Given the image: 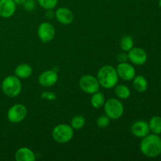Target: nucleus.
<instances>
[{
	"label": "nucleus",
	"instance_id": "nucleus-1",
	"mask_svg": "<svg viewBox=\"0 0 161 161\" xmlns=\"http://www.w3.org/2000/svg\"><path fill=\"white\" fill-rule=\"evenodd\" d=\"M142 153L147 157L155 158L161 154V138L159 135H148L140 143Z\"/></svg>",
	"mask_w": 161,
	"mask_h": 161
},
{
	"label": "nucleus",
	"instance_id": "nucleus-2",
	"mask_svg": "<svg viewBox=\"0 0 161 161\" xmlns=\"http://www.w3.org/2000/svg\"><path fill=\"white\" fill-rule=\"evenodd\" d=\"M97 79L100 86L105 89H111L117 85L119 76L116 69L109 64L102 66L97 72Z\"/></svg>",
	"mask_w": 161,
	"mask_h": 161
},
{
	"label": "nucleus",
	"instance_id": "nucleus-3",
	"mask_svg": "<svg viewBox=\"0 0 161 161\" xmlns=\"http://www.w3.org/2000/svg\"><path fill=\"white\" fill-rule=\"evenodd\" d=\"M21 82L16 75H8L2 82V90L5 95L15 97L21 92Z\"/></svg>",
	"mask_w": 161,
	"mask_h": 161
},
{
	"label": "nucleus",
	"instance_id": "nucleus-4",
	"mask_svg": "<svg viewBox=\"0 0 161 161\" xmlns=\"http://www.w3.org/2000/svg\"><path fill=\"white\" fill-rule=\"evenodd\" d=\"M74 135V129L68 124H59L53 129L52 137L60 144H65L72 140Z\"/></svg>",
	"mask_w": 161,
	"mask_h": 161
},
{
	"label": "nucleus",
	"instance_id": "nucleus-5",
	"mask_svg": "<svg viewBox=\"0 0 161 161\" xmlns=\"http://www.w3.org/2000/svg\"><path fill=\"white\" fill-rule=\"evenodd\" d=\"M105 115L109 119H118L123 116L124 107L122 102L116 98H110L104 104Z\"/></svg>",
	"mask_w": 161,
	"mask_h": 161
},
{
	"label": "nucleus",
	"instance_id": "nucleus-6",
	"mask_svg": "<svg viewBox=\"0 0 161 161\" xmlns=\"http://www.w3.org/2000/svg\"><path fill=\"white\" fill-rule=\"evenodd\" d=\"M80 87L83 92L89 94H93L99 91L100 84L96 77L91 75H85L80 78L79 82Z\"/></svg>",
	"mask_w": 161,
	"mask_h": 161
},
{
	"label": "nucleus",
	"instance_id": "nucleus-7",
	"mask_svg": "<svg viewBox=\"0 0 161 161\" xmlns=\"http://www.w3.org/2000/svg\"><path fill=\"white\" fill-rule=\"evenodd\" d=\"M27 116V108L22 104H15L9 108L7 113L8 120L13 124H17L24 120Z\"/></svg>",
	"mask_w": 161,
	"mask_h": 161
},
{
	"label": "nucleus",
	"instance_id": "nucleus-8",
	"mask_svg": "<svg viewBox=\"0 0 161 161\" xmlns=\"http://www.w3.org/2000/svg\"><path fill=\"white\" fill-rule=\"evenodd\" d=\"M55 28L53 25H51L49 22H43V23L40 24L38 28L37 34L39 36V39L41 42H49L53 39L55 36Z\"/></svg>",
	"mask_w": 161,
	"mask_h": 161
},
{
	"label": "nucleus",
	"instance_id": "nucleus-9",
	"mask_svg": "<svg viewBox=\"0 0 161 161\" xmlns=\"http://www.w3.org/2000/svg\"><path fill=\"white\" fill-rule=\"evenodd\" d=\"M116 70L119 78L122 79L125 81H130L136 75V71H135V68L131 64L125 62V61L119 63L116 67Z\"/></svg>",
	"mask_w": 161,
	"mask_h": 161
},
{
	"label": "nucleus",
	"instance_id": "nucleus-10",
	"mask_svg": "<svg viewBox=\"0 0 161 161\" xmlns=\"http://www.w3.org/2000/svg\"><path fill=\"white\" fill-rule=\"evenodd\" d=\"M127 58L136 65H142L147 61V53L140 47H133L128 51Z\"/></svg>",
	"mask_w": 161,
	"mask_h": 161
},
{
	"label": "nucleus",
	"instance_id": "nucleus-11",
	"mask_svg": "<svg viewBox=\"0 0 161 161\" xmlns=\"http://www.w3.org/2000/svg\"><path fill=\"white\" fill-rule=\"evenodd\" d=\"M58 75L56 71L47 70L39 76V83L44 87H50L58 82Z\"/></svg>",
	"mask_w": 161,
	"mask_h": 161
},
{
	"label": "nucleus",
	"instance_id": "nucleus-12",
	"mask_svg": "<svg viewBox=\"0 0 161 161\" xmlns=\"http://www.w3.org/2000/svg\"><path fill=\"white\" fill-rule=\"evenodd\" d=\"M55 17L62 25H70L74 20V14L69 8L61 7L55 12Z\"/></svg>",
	"mask_w": 161,
	"mask_h": 161
},
{
	"label": "nucleus",
	"instance_id": "nucleus-13",
	"mask_svg": "<svg viewBox=\"0 0 161 161\" xmlns=\"http://www.w3.org/2000/svg\"><path fill=\"white\" fill-rule=\"evenodd\" d=\"M16 3L14 0H0V17L9 18L16 11Z\"/></svg>",
	"mask_w": 161,
	"mask_h": 161
},
{
	"label": "nucleus",
	"instance_id": "nucleus-14",
	"mask_svg": "<svg viewBox=\"0 0 161 161\" xmlns=\"http://www.w3.org/2000/svg\"><path fill=\"white\" fill-rule=\"evenodd\" d=\"M149 124L145 120H138L131 126V132L137 138H144L149 134Z\"/></svg>",
	"mask_w": 161,
	"mask_h": 161
},
{
	"label": "nucleus",
	"instance_id": "nucleus-15",
	"mask_svg": "<svg viewBox=\"0 0 161 161\" xmlns=\"http://www.w3.org/2000/svg\"><path fill=\"white\" fill-rule=\"evenodd\" d=\"M15 160L17 161H35L36 155L29 148L21 147L16 152Z\"/></svg>",
	"mask_w": 161,
	"mask_h": 161
},
{
	"label": "nucleus",
	"instance_id": "nucleus-16",
	"mask_svg": "<svg viewBox=\"0 0 161 161\" xmlns=\"http://www.w3.org/2000/svg\"><path fill=\"white\" fill-rule=\"evenodd\" d=\"M14 74L19 79H27L32 74V69L28 64H20L15 68Z\"/></svg>",
	"mask_w": 161,
	"mask_h": 161
},
{
	"label": "nucleus",
	"instance_id": "nucleus-17",
	"mask_svg": "<svg viewBox=\"0 0 161 161\" xmlns=\"http://www.w3.org/2000/svg\"><path fill=\"white\" fill-rule=\"evenodd\" d=\"M133 86L138 92H145L148 88L147 80L143 75H135L133 79Z\"/></svg>",
	"mask_w": 161,
	"mask_h": 161
},
{
	"label": "nucleus",
	"instance_id": "nucleus-18",
	"mask_svg": "<svg viewBox=\"0 0 161 161\" xmlns=\"http://www.w3.org/2000/svg\"><path fill=\"white\" fill-rule=\"evenodd\" d=\"M149 130L155 135H160L161 134V117L158 116H153L149 119Z\"/></svg>",
	"mask_w": 161,
	"mask_h": 161
},
{
	"label": "nucleus",
	"instance_id": "nucleus-19",
	"mask_svg": "<svg viewBox=\"0 0 161 161\" xmlns=\"http://www.w3.org/2000/svg\"><path fill=\"white\" fill-rule=\"evenodd\" d=\"M105 102V96L101 92H96L92 94V97L91 98V105L94 107V108H100L102 106H104V104Z\"/></svg>",
	"mask_w": 161,
	"mask_h": 161
},
{
	"label": "nucleus",
	"instance_id": "nucleus-20",
	"mask_svg": "<svg viewBox=\"0 0 161 161\" xmlns=\"http://www.w3.org/2000/svg\"><path fill=\"white\" fill-rule=\"evenodd\" d=\"M115 94L119 98L127 99L130 96V90L126 85H116L115 86Z\"/></svg>",
	"mask_w": 161,
	"mask_h": 161
},
{
	"label": "nucleus",
	"instance_id": "nucleus-21",
	"mask_svg": "<svg viewBox=\"0 0 161 161\" xmlns=\"http://www.w3.org/2000/svg\"><path fill=\"white\" fill-rule=\"evenodd\" d=\"M134 47V40L131 36H126L120 40V48L123 51L128 52Z\"/></svg>",
	"mask_w": 161,
	"mask_h": 161
},
{
	"label": "nucleus",
	"instance_id": "nucleus-22",
	"mask_svg": "<svg viewBox=\"0 0 161 161\" xmlns=\"http://www.w3.org/2000/svg\"><path fill=\"white\" fill-rule=\"evenodd\" d=\"M85 124H86V119L83 116H74L71 120V127L75 130H80L82 127H84Z\"/></svg>",
	"mask_w": 161,
	"mask_h": 161
},
{
	"label": "nucleus",
	"instance_id": "nucleus-23",
	"mask_svg": "<svg viewBox=\"0 0 161 161\" xmlns=\"http://www.w3.org/2000/svg\"><path fill=\"white\" fill-rule=\"evenodd\" d=\"M37 1L41 7L48 10V9H53L56 7L58 0H37Z\"/></svg>",
	"mask_w": 161,
	"mask_h": 161
},
{
	"label": "nucleus",
	"instance_id": "nucleus-24",
	"mask_svg": "<svg viewBox=\"0 0 161 161\" xmlns=\"http://www.w3.org/2000/svg\"><path fill=\"white\" fill-rule=\"evenodd\" d=\"M110 119L106 116V115H102V116H99L97 119V127H101V128H104L109 125Z\"/></svg>",
	"mask_w": 161,
	"mask_h": 161
},
{
	"label": "nucleus",
	"instance_id": "nucleus-25",
	"mask_svg": "<svg viewBox=\"0 0 161 161\" xmlns=\"http://www.w3.org/2000/svg\"><path fill=\"white\" fill-rule=\"evenodd\" d=\"M22 6L25 10L32 11L36 8V2L35 0H26Z\"/></svg>",
	"mask_w": 161,
	"mask_h": 161
},
{
	"label": "nucleus",
	"instance_id": "nucleus-26",
	"mask_svg": "<svg viewBox=\"0 0 161 161\" xmlns=\"http://www.w3.org/2000/svg\"><path fill=\"white\" fill-rule=\"evenodd\" d=\"M42 97L47 100H54L56 99V94L52 92H45L42 94Z\"/></svg>",
	"mask_w": 161,
	"mask_h": 161
},
{
	"label": "nucleus",
	"instance_id": "nucleus-27",
	"mask_svg": "<svg viewBox=\"0 0 161 161\" xmlns=\"http://www.w3.org/2000/svg\"><path fill=\"white\" fill-rule=\"evenodd\" d=\"M117 59L119 60L120 62H124V61H126V60L128 59V58H127V54L126 55L125 53H119L117 57Z\"/></svg>",
	"mask_w": 161,
	"mask_h": 161
},
{
	"label": "nucleus",
	"instance_id": "nucleus-28",
	"mask_svg": "<svg viewBox=\"0 0 161 161\" xmlns=\"http://www.w3.org/2000/svg\"><path fill=\"white\" fill-rule=\"evenodd\" d=\"M53 15H54V13L52 11V9H48V10H47V13H46V16H47V18H53Z\"/></svg>",
	"mask_w": 161,
	"mask_h": 161
},
{
	"label": "nucleus",
	"instance_id": "nucleus-29",
	"mask_svg": "<svg viewBox=\"0 0 161 161\" xmlns=\"http://www.w3.org/2000/svg\"><path fill=\"white\" fill-rule=\"evenodd\" d=\"M16 5H23L26 0H14Z\"/></svg>",
	"mask_w": 161,
	"mask_h": 161
},
{
	"label": "nucleus",
	"instance_id": "nucleus-30",
	"mask_svg": "<svg viewBox=\"0 0 161 161\" xmlns=\"http://www.w3.org/2000/svg\"><path fill=\"white\" fill-rule=\"evenodd\" d=\"M159 6L161 8V0H159Z\"/></svg>",
	"mask_w": 161,
	"mask_h": 161
}]
</instances>
